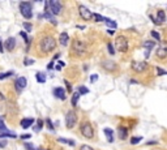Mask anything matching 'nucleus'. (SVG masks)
Returning <instances> with one entry per match:
<instances>
[{"mask_svg": "<svg viewBox=\"0 0 167 150\" xmlns=\"http://www.w3.org/2000/svg\"><path fill=\"white\" fill-rule=\"evenodd\" d=\"M56 39L52 37V35H43V37L39 39L38 42V48H39L40 52H43V54H50V52H52L56 48Z\"/></svg>", "mask_w": 167, "mask_h": 150, "instance_id": "f257e3e1", "label": "nucleus"}, {"mask_svg": "<svg viewBox=\"0 0 167 150\" xmlns=\"http://www.w3.org/2000/svg\"><path fill=\"white\" fill-rule=\"evenodd\" d=\"M71 52L73 54L74 56H78V58H81V56H84V55H86V54H87V44H86V42H84V40H81V39H74L73 42H72Z\"/></svg>", "mask_w": 167, "mask_h": 150, "instance_id": "f03ea898", "label": "nucleus"}, {"mask_svg": "<svg viewBox=\"0 0 167 150\" xmlns=\"http://www.w3.org/2000/svg\"><path fill=\"white\" fill-rule=\"evenodd\" d=\"M115 50H118L119 52H123V54H125V52L128 51V48H129V42H128L127 37H124V35H118V37L115 38Z\"/></svg>", "mask_w": 167, "mask_h": 150, "instance_id": "7ed1b4c3", "label": "nucleus"}, {"mask_svg": "<svg viewBox=\"0 0 167 150\" xmlns=\"http://www.w3.org/2000/svg\"><path fill=\"white\" fill-rule=\"evenodd\" d=\"M80 132H81V135H82L85 138H87V140H91V138L94 137L93 125H91L89 121H82L81 123L80 124Z\"/></svg>", "mask_w": 167, "mask_h": 150, "instance_id": "20e7f679", "label": "nucleus"}, {"mask_svg": "<svg viewBox=\"0 0 167 150\" xmlns=\"http://www.w3.org/2000/svg\"><path fill=\"white\" fill-rule=\"evenodd\" d=\"M20 12L26 20H30L33 17V5L29 1H22L20 3Z\"/></svg>", "mask_w": 167, "mask_h": 150, "instance_id": "39448f33", "label": "nucleus"}, {"mask_svg": "<svg viewBox=\"0 0 167 150\" xmlns=\"http://www.w3.org/2000/svg\"><path fill=\"white\" fill-rule=\"evenodd\" d=\"M77 120H78L77 113L74 112L73 110L68 111V112H67V115H65V125H67V128L72 129L74 125H76V124H77Z\"/></svg>", "mask_w": 167, "mask_h": 150, "instance_id": "423d86ee", "label": "nucleus"}, {"mask_svg": "<svg viewBox=\"0 0 167 150\" xmlns=\"http://www.w3.org/2000/svg\"><path fill=\"white\" fill-rule=\"evenodd\" d=\"M48 8H50V13L51 15H60L63 11V5L60 1H58V0H51V1H48Z\"/></svg>", "mask_w": 167, "mask_h": 150, "instance_id": "0eeeda50", "label": "nucleus"}, {"mask_svg": "<svg viewBox=\"0 0 167 150\" xmlns=\"http://www.w3.org/2000/svg\"><path fill=\"white\" fill-rule=\"evenodd\" d=\"M131 68L132 70H135L136 73H144L146 69L149 68V64L146 61H132V64H131Z\"/></svg>", "mask_w": 167, "mask_h": 150, "instance_id": "6e6552de", "label": "nucleus"}, {"mask_svg": "<svg viewBox=\"0 0 167 150\" xmlns=\"http://www.w3.org/2000/svg\"><path fill=\"white\" fill-rule=\"evenodd\" d=\"M78 13H80L81 19L84 21H90V20H93V13L85 5H78Z\"/></svg>", "mask_w": 167, "mask_h": 150, "instance_id": "1a4fd4ad", "label": "nucleus"}, {"mask_svg": "<svg viewBox=\"0 0 167 150\" xmlns=\"http://www.w3.org/2000/svg\"><path fill=\"white\" fill-rule=\"evenodd\" d=\"M155 55H157L158 59H161V60H163V59L167 58V42H161L159 43V46H158V48H157Z\"/></svg>", "mask_w": 167, "mask_h": 150, "instance_id": "9d476101", "label": "nucleus"}, {"mask_svg": "<svg viewBox=\"0 0 167 150\" xmlns=\"http://www.w3.org/2000/svg\"><path fill=\"white\" fill-rule=\"evenodd\" d=\"M101 67H102L105 70L110 72V73H112V72H115V70L118 69V65H116V63H115V61H112V60H105V61H102Z\"/></svg>", "mask_w": 167, "mask_h": 150, "instance_id": "9b49d317", "label": "nucleus"}, {"mask_svg": "<svg viewBox=\"0 0 167 150\" xmlns=\"http://www.w3.org/2000/svg\"><path fill=\"white\" fill-rule=\"evenodd\" d=\"M26 85H28V80H26V77H19V78L15 81V88L19 90V92L24 90L25 88H26Z\"/></svg>", "mask_w": 167, "mask_h": 150, "instance_id": "f8f14e48", "label": "nucleus"}, {"mask_svg": "<svg viewBox=\"0 0 167 150\" xmlns=\"http://www.w3.org/2000/svg\"><path fill=\"white\" fill-rule=\"evenodd\" d=\"M54 95H55V98L58 99H62V101H65V98H67V94H65V90L63 89V88H55V89L52 90Z\"/></svg>", "mask_w": 167, "mask_h": 150, "instance_id": "ddd939ff", "label": "nucleus"}, {"mask_svg": "<svg viewBox=\"0 0 167 150\" xmlns=\"http://www.w3.org/2000/svg\"><path fill=\"white\" fill-rule=\"evenodd\" d=\"M4 46H5L7 51H13V50L16 48V38L9 37L8 39H5V42H4Z\"/></svg>", "mask_w": 167, "mask_h": 150, "instance_id": "4468645a", "label": "nucleus"}, {"mask_svg": "<svg viewBox=\"0 0 167 150\" xmlns=\"http://www.w3.org/2000/svg\"><path fill=\"white\" fill-rule=\"evenodd\" d=\"M33 124H34V119H33V117H26V119H22L21 123H20L21 128H24V129L30 128Z\"/></svg>", "mask_w": 167, "mask_h": 150, "instance_id": "2eb2a0df", "label": "nucleus"}, {"mask_svg": "<svg viewBox=\"0 0 167 150\" xmlns=\"http://www.w3.org/2000/svg\"><path fill=\"white\" fill-rule=\"evenodd\" d=\"M59 42H60V44H62L63 47L68 46V43H69V35H68V33L63 31V33L60 34V37H59Z\"/></svg>", "mask_w": 167, "mask_h": 150, "instance_id": "dca6fc26", "label": "nucleus"}, {"mask_svg": "<svg viewBox=\"0 0 167 150\" xmlns=\"http://www.w3.org/2000/svg\"><path fill=\"white\" fill-rule=\"evenodd\" d=\"M118 135H119V138H120V140H125L127 136H128L127 128H124V127H119L118 128Z\"/></svg>", "mask_w": 167, "mask_h": 150, "instance_id": "f3484780", "label": "nucleus"}, {"mask_svg": "<svg viewBox=\"0 0 167 150\" xmlns=\"http://www.w3.org/2000/svg\"><path fill=\"white\" fill-rule=\"evenodd\" d=\"M105 22L107 24V26L111 30H115V29L118 28V24H116V21H114V20H111V19H107V17H105Z\"/></svg>", "mask_w": 167, "mask_h": 150, "instance_id": "a211bd4d", "label": "nucleus"}, {"mask_svg": "<svg viewBox=\"0 0 167 150\" xmlns=\"http://www.w3.org/2000/svg\"><path fill=\"white\" fill-rule=\"evenodd\" d=\"M155 21L158 22V24H161V22L166 21V15H164V11H158L157 12V20Z\"/></svg>", "mask_w": 167, "mask_h": 150, "instance_id": "6ab92c4d", "label": "nucleus"}, {"mask_svg": "<svg viewBox=\"0 0 167 150\" xmlns=\"http://www.w3.org/2000/svg\"><path fill=\"white\" fill-rule=\"evenodd\" d=\"M78 99H80V94H78L77 92H74L73 94H72V99H71L72 106H73V107H76V106L78 104Z\"/></svg>", "mask_w": 167, "mask_h": 150, "instance_id": "aec40b11", "label": "nucleus"}, {"mask_svg": "<svg viewBox=\"0 0 167 150\" xmlns=\"http://www.w3.org/2000/svg\"><path fill=\"white\" fill-rule=\"evenodd\" d=\"M35 78H37V81L39 84H44V82H46V74L42 73V72H37V74H35Z\"/></svg>", "mask_w": 167, "mask_h": 150, "instance_id": "412c9836", "label": "nucleus"}, {"mask_svg": "<svg viewBox=\"0 0 167 150\" xmlns=\"http://www.w3.org/2000/svg\"><path fill=\"white\" fill-rule=\"evenodd\" d=\"M105 133L107 135V140H108V142H112V141H114V137H112L114 132H112V129H110V128H105Z\"/></svg>", "mask_w": 167, "mask_h": 150, "instance_id": "4be33fe9", "label": "nucleus"}, {"mask_svg": "<svg viewBox=\"0 0 167 150\" xmlns=\"http://www.w3.org/2000/svg\"><path fill=\"white\" fill-rule=\"evenodd\" d=\"M0 137L1 138H16L17 136H16L15 133H11V132H3V133L0 135Z\"/></svg>", "mask_w": 167, "mask_h": 150, "instance_id": "5701e85b", "label": "nucleus"}, {"mask_svg": "<svg viewBox=\"0 0 167 150\" xmlns=\"http://www.w3.org/2000/svg\"><path fill=\"white\" fill-rule=\"evenodd\" d=\"M154 46H155V42H153V40H146V42L144 43V47H145L148 51H150Z\"/></svg>", "mask_w": 167, "mask_h": 150, "instance_id": "b1692460", "label": "nucleus"}, {"mask_svg": "<svg viewBox=\"0 0 167 150\" xmlns=\"http://www.w3.org/2000/svg\"><path fill=\"white\" fill-rule=\"evenodd\" d=\"M58 141H59V142H62V144H68V145H71V146H74V145H76V142H74V141L67 140V138H58Z\"/></svg>", "mask_w": 167, "mask_h": 150, "instance_id": "393cba45", "label": "nucleus"}, {"mask_svg": "<svg viewBox=\"0 0 167 150\" xmlns=\"http://www.w3.org/2000/svg\"><path fill=\"white\" fill-rule=\"evenodd\" d=\"M77 93H78L80 95H81V94H89L90 90L87 89L86 86H80V88H78V90H77Z\"/></svg>", "mask_w": 167, "mask_h": 150, "instance_id": "a878e982", "label": "nucleus"}, {"mask_svg": "<svg viewBox=\"0 0 167 150\" xmlns=\"http://www.w3.org/2000/svg\"><path fill=\"white\" fill-rule=\"evenodd\" d=\"M13 76V70H8V72H4V73H0V80H4V78H8V77Z\"/></svg>", "mask_w": 167, "mask_h": 150, "instance_id": "bb28decb", "label": "nucleus"}, {"mask_svg": "<svg viewBox=\"0 0 167 150\" xmlns=\"http://www.w3.org/2000/svg\"><path fill=\"white\" fill-rule=\"evenodd\" d=\"M42 128H43V120L38 119V120H37V125L34 127V131H35V132H39Z\"/></svg>", "mask_w": 167, "mask_h": 150, "instance_id": "cd10ccee", "label": "nucleus"}, {"mask_svg": "<svg viewBox=\"0 0 167 150\" xmlns=\"http://www.w3.org/2000/svg\"><path fill=\"white\" fill-rule=\"evenodd\" d=\"M93 19L95 20V21L98 22H105V17L101 15H98V13H93Z\"/></svg>", "mask_w": 167, "mask_h": 150, "instance_id": "c85d7f7f", "label": "nucleus"}, {"mask_svg": "<svg viewBox=\"0 0 167 150\" xmlns=\"http://www.w3.org/2000/svg\"><path fill=\"white\" fill-rule=\"evenodd\" d=\"M150 34H152V37L154 38L157 42H161V35H159V33H158V31L152 30V31H150Z\"/></svg>", "mask_w": 167, "mask_h": 150, "instance_id": "c756f323", "label": "nucleus"}, {"mask_svg": "<svg viewBox=\"0 0 167 150\" xmlns=\"http://www.w3.org/2000/svg\"><path fill=\"white\" fill-rule=\"evenodd\" d=\"M141 141H142V137H141V136H139V137H132L131 138V144L136 145V144H139V142H141Z\"/></svg>", "mask_w": 167, "mask_h": 150, "instance_id": "7c9ffc66", "label": "nucleus"}, {"mask_svg": "<svg viewBox=\"0 0 167 150\" xmlns=\"http://www.w3.org/2000/svg\"><path fill=\"white\" fill-rule=\"evenodd\" d=\"M107 50H108V52H110V55H115V48H114V44H112L111 42L107 43Z\"/></svg>", "mask_w": 167, "mask_h": 150, "instance_id": "2f4dec72", "label": "nucleus"}, {"mask_svg": "<svg viewBox=\"0 0 167 150\" xmlns=\"http://www.w3.org/2000/svg\"><path fill=\"white\" fill-rule=\"evenodd\" d=\"M7 145H8L7 138H1V137H0V147H5Z\"/></svg>", "mask_w": 167, "mask_h": 150, "instance_id": "473e14b6", "label": "nucleus"}, {"mask_svg": "<svg viewBox=\"0 0 167 150\" xmlns=\"http://www.w3.org/2000/svg\"><path fill=\"white\" fill-rule=\"evenodd\" d=\"M33 64H34V60H33V59H26L25 58L24 65H33Z\"/></svg>", "mask_w": 167, "mask_h": 150, "instance_id": "72a5a7b5", "label": "nucleus"}, {"mask_svg": "<svg viewBox=\"0 0 167 150\" xmlns=\"http://www.w3.org/2000/svg\"><path fill=\"white\" fill-rule=\"evenodd\" d=\"M24 28L26 31H31V29H33V26H31V24H29V22H24Z\"/></svg>", "mask_w": 167, "mask_h": 150, "instance_id": "f704fd0d", "label": "nucleus"}, {"mask_svg": "<svg viewBox=\"0 0 167 150\" xmlns=\"http://www.w3.org/2000/svg\"><path fill=\"white\" fill-rule=\"evenodd\" d=\"M20 35H21V37L25 39V42H26V43L29 44V38H28V34L25 33V31H20Z\"/></svg>", "mask_w": 167, "mask_h": 150, "instance_id": "c9c22d12", "label": "nucleus"}, {"mask_svg": "<svg viewBox=\"0 0 167 150\" xmlns=\"http://www.w3.org/2000/svg\"><path fill=\"white\" fill-rule=\"evenodd\" d=\"M157 72H158V76H163V74H167V72L164 69H162V68L157 67Z\"/></svg>", "mask_w": 167, "mask_h": 150, "instance_id": "e433bc0d", "label": "nucleus"}, {"mask_svg": "<svg viewBox=\"0 0 167 150\" xmlns=\"http://www.w3.org/2000/svg\"><path fill=\"white\" fill-rule=\"evenodd\" d=\"M80 150H94V149L90 146V145H82V146L80 147Z\"/></svg>", "mask_w": 167, "mask_h": 150, "instance_id": "4c0bfd02", "label": "nucleus"}, {"mask_svg": "<svg viewBox=\"0 0 167 150\" xmlns=\"http://www.w3.org/2000/svg\"><path fill=\"white\" fill-rule=\"evenodd\" d=\"M46 124H47V127H48V129L54 131V125H52V123H51V120L47 119V120H46Z\"/></svg>", "mask_w": 167, "mask_h": 150, "instance_id": "58836bf2", "label": "nucleus"}, {"mask_svg": "<svg viewBox=\"0 0 167 150\" xmlns=\"http://www.w3.org/2000/svg\"><path fill=\"white\" fill-rule=\"evenodd\" d=\"M25 147H26V150H37L35 147H33V145H31V144H28V142L25 144Z\"/></svg>", "mask_w": 167, "mask_h": 150, "instance_id": "ea45409f", "label": "nucleus"}, {"mask_svg": "<svg viewBox=\"0 0 167 150\" xmlns=\"http://www.w3.org/2000/svg\"><path fill=\"white\" fill-rule=\"evenodd\" d=\"M64 82H65V85H67V89H68V92H69V93H72V86H71V82H69V81H67V80H65Z\"/></svg>", "mask_w": 167, "mask_h": 150, "instance_id": "a19ab883", "label": "nucleus"}, {"mask_svg": "<svg viewBox=\"0 0 167 150\" xmlns=\"http://www.w3.org/2000/svg\"><path fill=\"white\" fill-rule=\"evenodd\" d=\"M0 132H8V129H7V127L4 125L3 123H0Z\"/></svg>", "mask_w": 167, "mask_h": 150, "instance_id": "79ce46f5", "label": "nucleus"}, {"mask_svg": "<svg viewBox=\"0 0 167 150\" xmlns=\"http://www.w3.org/2000/svg\"><path fill=\"white\" fill-rule=\"evenodd\" d=\"M97 80H98V76H97V74H93V76H90V81H91V82H95Z\"/></svg>", "mask_w": 167, "mask_h": 150, "instance_id": "37998d69", "label": "nucleus"}, {"mask_svg": "<svg viewBox=\"0 0 167 150\" xmlns=\"http://www.w3.org/2000/svg\"><path fill=\"white\" fill-rule=\"evenodd\" d=\"M31 135H29V133H25V135H21V138L22 140H28V138H30Z\"/></svg>", "mask_w": 167, "mask_h": 150, "instance_id": "c03bdc74", "label": "nucleus"}, {"mask_svg": "<svg viewBox=\"0 0 167 150\" xmlns=\"http://www.w3.org/2000/svg\"><path fill=\"white\" fill-rule=\"evenodd\" d=\"M52 68H54V61H51V63L47 65V69H52Z\"/></svg>", "mask_w": 167, "mask_h": 150, "instance_id": "a18cd8bd", "label": "nucleus"}, {"mask_svg": "<svg viewBox=\"0 0 167 150\" xmlns=\"http://www.w3.org/2000/svg\"><path fill=\"white\" fill-rule=\"evenodd\" d=\"M58 63H59V67H60V68H62V67H64V65H65V63H64V61H62V60H60V61H58Z\"/></svg>", "mask_w": 167, "mask_h": 150, "instance_id": "49530a36", "label": "nucleus"}, {"mask_svg": "<svg viewBox=\"0 0 167 150\" xmlns=\"http://www.w3.org/2000/svg\"><path fill=\"white\" fill-rule=\"evenodd\" d=\"M107 31H108V34H110V35H114V31H115V30H111V29H108Z\"/></svg>", "mask_w": 167, "mask_h": 150, "instance_id": "de8ad7c7", "label": "nucleus"}, {"mask_svg": "<svg viewBox=\"0 0 167 150\" xmlns=\"http://www.w3.org/2000/svg\"><path fill=\"white\" fill-rule=\"evenodd\" d=\"M0 52H3V42L0 40Z\"/></svg>", "mask_w": 167, "mask_h": 150, "instance_id": "09e8293b", "label": "nucleus"}]
</instances>
